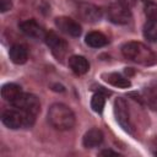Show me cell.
<instances>
[{"instance_id": "cell-1", "label": "cell", "mask_w": 157, "mask_h": 157, "mask_svg": "<svg viewBox=\"0 0 157 157\" xmlns=\"http://www.w3.org/2000/svg\"><path fill=\"white\" fill-rule=\"evenodd\" d=\"M49 124L60 131H66L74 128L76 118L70 107L64 103H53L48 109Z\"/></svg>"}, {"instance_id": "cell-2", "label": "cell", "mask_w": 157, "mask_h": 157, "mask_svg": "<svg viewBox=\"0 0 157 157\" xmlns=\"http://www.w3.org/2000/svg\"><path fill=\"white\" fill-rule=\"evenodd\" d=\"M123 55L140 65L144 66H151L157 63V55L156 53L148 48L147 45L140 43V42H128L121 47Z\"/></svg>"}, {"instance_id": "cell-3", "label": "cell", "mask_w": 157, "mask_h": 157, "mask_svg": "<svg viewBox=\"0 0 157 157\" xmlns=\"http://www.w3.org/2000/svg\"><path fill=\"white\" fill-rule=\"evenodd\" d=\"M36 117L26 114L21 112L20 109H7L2 113L1 115V121L2 124L12 130L20 129V128H29L33 125Z\"/></svg>"}, {"instance_id": "cell-4", "label": "cell", "mask_w": 157, "mask_h": 157, "mask_svg": "<svg viewBox=\"0 0 157 157\" xmlns=\"http://www.w3.org/2000/svg\"><path fill=\"white\" fill-rule=\"evenodd\" d=\"M15 108L20 109L21 112L33 115L36 117L39 110H40V103L37 96L32 94V93H21L12 103H11Z\"/></svg>"}, {"instance_id": "cell-5", "label": "cell", "mask_w": 157, "mask_h": 157, "mask_svg": "<svg viewBox=\"0 0 157 157\" xmlns=\"http://www.w3.org/2000/svg\"><path fill=\"white\" fill-rule=\"evenodd\" d=\"M107 15H108L109 21L115 25H126L131 20L130 7H128L126 5H124L119 1L112 2L108 6Z\"/></svg>"}, {"instance_id": "cell-6", "label": "cell", "mask_w": 157, "mask_h": 157, "mask_svg": "<svg viewBox=\"0 0 157 157\" xmlns=\"http://www.w3.org/2000/svg\"><path fill=\"white\" fill-rule=\"evenodd\" d=\"M114 114L118 124L129 134H132V125L130 123V114L128 103L124 98H117L114 101Z\"/></svg>"}, {"instance_id": "cell-7", "label": "cell", "mask_w": 157, "mask_h": 157, "mask_svg": "<svg viewBox=\"0 0 157 157\" xmlns=\"http://www.w3.org/2000/svg\"><path fill=\"white\" fill-rule=\"evenodd\" d=\"M44 40L47 43V45L52 49V53L58 58L61 59L67 50V43L60 38L55 32H48L44 37Z\"/></svg>"}, {"instance_id": "cell-8", "label": "cell", "mask_w": 157, "mask_h": 157, "mask_svg": "<svg viewBox=\"0 0 157 157\" xmlns=\"http://www.w3.org/2000/svg\"><path fill=\"white\" fill-rule=\"evenodd\" d=\"M77 12L80 15V17L86 21V22H90V23H96L98 21H101L103 13H102V10L93 5V4H90V2H82L78 5L77 7Z\"/></svg>"}, {"instance_id": "cell-9", "label": "cell", "mask_w": 157, "mask_h": 157, "mask_svg": "<svg viewBox=\"0 0 157 157\" xmlns=\"http://www.w3.org/2000/svg\"><path fill=\"white\" fill-rule=\"evenodd\" d=\"M55 26L56 28L71 37H78L81 34V26L78 25V22H76L75 20L66 17V16H61V17H56L55 18Z\"/></svg>"}, {"instance_id": "cell-10", "label": "cell", "mask_w": 157, "mask_h": 157, "mask_svg": "<svg viewBox=\"0 0 157 157\" xmlns=\"http://www.w3.org/2000/svg\"><path fill=\"white\" fill-rule=\"evenodd\" d=\"M21 32L23 34H26L27 37H31V38H34V39H44L45 37V32L43 29V27L34 20H26L23 22H21L18 25Z\"/></svg>"}, {"instance_id": "cell-11", "label": "cell", "mask_w": 157, "mask_h": 157, "mask_svg": "<svg viewBox=\"0 0 157 157\" xmlns=\"http://www.w3.org/2000/svg\"><path fill=\"white\" fill-rule=\"evenodd\" d=\"M69 67L76 75H85L90 70V63L82 55H72L69 58Z\"/></svg>"}, {"instance_id": "cell-12", "label": "cell", "mask_w": 157, "mask_h": 157, "mask_svg": "<svg viewBox=\"0 0 157 157\" xmlns=\"http://www.w3.org/2000/svg\"><path fill=\"white\" fill-rule=\"evenodd\" d=\"M103 132L99 129H90L86 131L82 139V144L86 148H93L96 146H99L103 142Z\"/></svg>"}, {"instance_id": "cell-13", "label": "cell", "mask_w": 157, "mask_h": 157, "mask_svg": "<svg viewBox=\"0 0 157 157\" xmlns=\"http://www.w3.org/2000/svg\"><path fill=\"white\" fill-rule=\"evenodd\" d=\"M10 59L15 64H25L28 59V50L22 44H15L10 48Z\"/></svg>"}, {"instance_id": "cell-14", "label": "cell", "mask_w": 157, "mask_h": 157, "mask_svg": "<svg viewBox=\"0 0 157 157\" xmlns=\"http://www.w3.org/2000/svg\"><path fill=\"white\" fill-rule=\"evenodd\" d=\"M102 77L104 78V81H107L108 83H110L114 87H119V88H128L131 86V82L129 81V78H126L125 76H123L121 74L118 72H109V74H103Z\"/></svg>"}, {"instance_id": "cell-15", "label": "cell", "mask_w": 157, "mask_h": 157, "mask_svg": "<svg viewBox=\"0 0 157 157\" xmlns=\"http://www.w3.org/2000/svg\"><path fill=\"white\" fill-rule=\"evenodd\" d=\"M22 93V90H21V86L17 85V83H13V82H9V83H5L2 87H1V97L12 103L20 94Z\"/></svg>"}, {"instance_id": "cell-16", "label": "cell", "mask_w": 157, "mask_h": 157, "mask_svg": "<svg viewBox=\"0 0 157 157\" xmlns=\"http://www.w3.org/2000/svg\"><path fill=\"white\" fill-rule=\"evenodd\" d=\"M85 42L91 48H101V47H104L108 44V38L101 32L92 31V32L86 34Z\"/></svg>"}, {"instance_id": "cell-17", "label": "cell", "mask_w": 157, "mask_h": 157, "mask_svg": "<svg viewBox=\"0 0 157 157\" xmlns=\"http://www.w3.org/2000/svg\"><path fill=\"white\" fill-rule=\"evenodd\" d=\"M142 99L151 109L157 110V83L150 85L142 91Z\"/></svg>"}, {"instance_id": "cell-18", "label": "cell", "mask_w": 157, "mask_h": 157, "mask_svg": "<svg viewBox=\"0 0 157 157\" xmlns=\"http://www.w3.org/2000/svg\"><path fill=\"white\" fill-rule=\"evenodd\" d=\"M144 37L152 43H157V21L147 20L144 25Z\"/></svg>"}, {"instance_id": "cell-19", "label": "cell", "mask_w": 157, "mask_h": 157, "mask_svg": "<svg viewBox=\"0 0 157 157\" xmlns=\"http://www.w3.org/2000/svg\"><path fill=\"white\" fill-rule=\"evenodd\" d=\"M104 104H105V94H103L102 92H96L91 99V108L96 113H102Z\"/></svg>"}, {"instance_id": "cell-20", "label": "cell", "mask_w": 157, "mask_h": 157, "mask_svg": "<svg viewBox=\"0 0 157 157\" xmlns=\"http://www.w3.org/2000/svg\"><path fill=\"white\" fill-rule=\"evenodd\" d=\"M145 15L148 20L157 21V4L156 2H147L145 6Z\"/></svg>"}, {"instance_id": "cell-21", "label": "cell", "mask_w": 157, "mask_h": 157, "mask_svg": "<svg viewBox=\"0 0 157 157\" xmlns=\"http://www.w3.org/2000/svg\"><path fill=\"white\" fill-rule=\"evenodd\" d=\"M12 7V0H0V11L1 12H6L9 10H11Z\"/></svg>"}, {"instance_id": "cell-22", "label": "cell", "mask_w": 157, "mask_h": 157, "mask_svg": "<svg viewBox=\"0 0 157 157\" xmlns=\"http://www.w3.org/2000/svg\"><path fill=\"white\" fill-rule=\"evenodd\" d=\"M99 155L101 156H118V152H114L112 150H103Z\"/></svg>"}, {"instance_id": "cell-23", "label": "cell", "mask_w": 157, "mask_h": 157, "mask_svg": "<svg viewBox=\"0 0 157 157\" xmlns=\"http://www.w3.org/2000/svg\"><path fill=\"white\" fill-rule=\"evenodd\" d=\"M118 1L124 4V5H126L128 7H131V6H134L136 4V0H118Z\"/></svg>"}, {"instance_id": "cell-24", "label": "cell", "mask_w": 157, "mask_h": 157, "mask_svg": "<svg viewBox=\"0 0 157 157\" xmlns=\"http://www.w3.org/2000/svg\"><path fill=\"white\" fill-rule=\"evenodd\" d=\"M142 1H144V2H146V4H147V2H150V1H151V0H142Z\"/></svg>"}, {"instance_id": "cell-25", "label": "cell", "mask_w": 157, "mask_h": 157, "mask_svg": "<svg viewBox=\"0 0 157 157\" xmlns=\"http://www.w3.org/2000/svg\"><path fill=\"white\" fill-rule=\"evenodd\" d=\"M155 155H156V156H157V151H156V152H155Z\"/></svg>"}]
</instances>
